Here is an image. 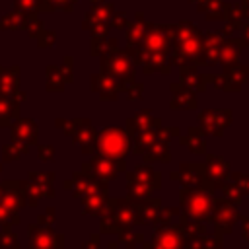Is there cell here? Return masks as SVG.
Returning <instances> with one entry per match:
<instances>
[{
    "instance_id": "f546056e",
    "label": "cell",
    "mask_w": 249,
    "mask_h": 249,
    "mask_svg": "<svg viewBox=\"0 0 249 249\" xmlns=\"http://www.w3.org/2000/svg\"><path fill=\"white\" fill-rule=\"evenodd\" d=\"M245 19H247V14L241 8V4H228L226 2V14H224V23L226 25H224L222 33L228 35V37H231V33H235V31L241 29V25L245 23Z\"/></svg>"
},
{
    "instance_id": "003e7915",
    "label": "cell",
    "mask_w": 249,
    "mask_h": 249,
    "mask_svg": "<svg viewBox=\"0 0 249 249\" xmlns=\"http://www.w3.org/2000/svg\"><path fill=\"white\" fill-rule=\"evenodd\" d=\"M0 249H2V247H0Z\"/></svg>"
},
{
    "instance_id": "4316f807",
    "label": "cell",
    "mask_w": 249,
    "mask_h": 249,
    "mask_svg": "<svg viewBox=\"0 0 249 249\" xmlns=\"http://www.w3.org/2000/svg\"><path fill=\"white\" fill-rule=\"evenodd\" d=\"M91 91H95L101 99L115 101L119 97V93L124 91V86H121L113 78H109V76H105V74L99 72V74H93L91 76Z\"/></svg>"
},
{
    "instance_id": "680465c9",
    "label": "cell",
    "mask_w": 249,
    "mask_h": 249,
    "mask_svg": "<svg viewBox=\"0 0 249 249\" xmlns=\"http://www.w3.org/2000/svg\"><path fill=\"white\" fill-rule=\"evenodd\" d=\"M82 249H99V233H93V235L89 237V241L84 243Z\"/></svg>"
},
{
    "instance_id": "ab89813d",
    "label": "cell",
    "mask_w": 249,
    "mask_h": 249,
    "mask_svg": "<svg viewBox=\"0 0 249 249\" xmlns=\"http://www.w3.org/2000/svg\"><path fill=\"white\" fill-rule=\"evenodd\" d=\"M115 49H119V43H117V39H111V37L91 39V47H89L91 56H101V54L111 53V51H115Z\"/></svg>"
},
{
    "instance_id": "6125c7cd",
    "label": "cell",
    "mask_w": 249,
    "mask_h": 249,
    "mask_svg": "<svg viewBox=\"0 0 249 249\" xmlns=\"http://www.w3.org/2000/svg\"><path fill=\"white\" fill-rule=\"evenodd\" d=\"M109 249H119V243H117V241H113V243L109 245Z\"/></svg>"
},
{
    "instance_id": "83f0119b",
    "label": "cell",
    "mask_w": 249,
    "mask_h": 249,
    "mask_svg": "<svg viewBox=\"0 0 249 249\" xmlns=\"http://www.w3.org/2000/svg\"><path fill=\"white\" fill-rule=\"evenodd\" d=\"M179 78H181V84L187 86L189 89H193L195 93H204L210 84L212 74H202V72H198V68H193V66H181Z\"/></svg>"
},
{
    "instance_id": "ba28073f",
    "label": "cell",
    "mask_w": 249,
    "mask_h": 249,
    "mask_svg": "<svg viewBox=\"0 0 249 249\" xmlns=\"http://www.w3.org/2000/svg\"><path fill=\"white\" fill-rule=\"evenodd\" d=\"M54 124L58 128H62V132L66 136H70L82 150V154L91 156L95 154V140H97V130L91 126L89 119H72V121H64V119H56Z\"/></svg>"
},
{
    "instance_id": "7dc6e473",
    "label": "cell",
    "mask_w": 249,
    "mask_h": 249,
    "mask_svg": "<svg viewBox=\"0 0 249 249\" xmlns=\"http://www.w3.org/2000/svg\"><path fill=\"white\" fill-rule=\"evenodd\" d=\"M220 189H222V193H224V198H228L230 202H233V204H237V206L241 204L243 195H241V191H239V189H237V187H235V185H233L230 179H228V181H226V183H224Z\"/></svg>"
},
{
    "instance_id": "484cf974",
    "label": "cell",
    "mask_w": 249,
    "mask_h": 249,
    "mask_svg": "<svg viewBox=\"0 0 249 249\" xmlns=\"http://www.w3.org/2000/svg\"><path fill=\"white\" fill-rule=\"evenodd\" d=\"M80 200H82V208H84V214L101 218V216L105 214V208H107V200H109L107 183H105V185H101L99 189H95L93 193H89V195L82 196Z\"/></svg>"
},
{
    "instance_id": "bcb514c9",
    "label": "cell",
    "mask_w": 249,
    "mask_h": 249,
    "mask_svg": "<svg viewBox=\"0 0 249 249\" xmlns=\"http://www.w3.org/2000/svg\"><path fill=\"white\" fill-rule=\"evenodd\" d=\"M21 21H23V14L14 10L8 16L0 18V31H4V29H21Z\"/></svg>"
},
{
    "instance_id": "f5cc1de1",
    "label": "cell",
    "mask_w": 249,
    "mask_h": 249,
    "mask_svg": "<svg viewBox=\"0 0 249 249\" xmlns=\"http://www.w3.org/2000/svg\"><path fill=\"white\" fill-rule=\"evenodd\" d=\"M37 156H39V160H43V161H53V160H54V148L49 146V144L37 146Z\"/></svg>"
},
{
    "instance_id": "7a4b0ae2",
    "label": "cell",
    "mask_w": 249,
    "mask_h": 249,
    "mask_svg": "<svg viewBox=\"0 0 249 249\" xmlns=\"http://www.w3.org/2000/svg\"><path fill=\"white\" fill-rule=\"evenodd\" d=\"M169 64L181 66H204L202 56V31L193 21H179L173 25L171 49H169Z\"/></svg>"
},
{
    "instance_id": "52a82bcc",
    "label": "cell",
    "mask_w": 249,
    "mask_h": 249,
    "mask_svg": "<svg viewBox=\"0 0 249 249\" xmlns=\"http://www.w3.org/2000/svg\"><path fill=\"white\" fill-rule=\"evenodd\" d=\"M99 70H101V74L113 78L115 82H119L124 88L128 82L134 80V64H132L130 56L126 54V51H121V49H115L111 53L101 54L99 56Z\"/></svg>"
},
{
    "instance_id": "3957f363",
    "label": "cell",
    "mask_w": 249,
    "mask_h": 249,
    "mask_svg": "<svg viewBox=\"0 0 249 249\" xmlns=\"http://www.w3.org/2000/svg\"><path fill=\"white\" fill-rule=\"evenodd\" d=\"M138 226L136 206L130 198H109L105 214L99 220V233H121Z\"/></svg>"
},
{
    "instance_id": "9f6ffc18",
    "label": "cell",
    "mask_w": 249,
    "mask_h": 249,
    "mask_svg": "<svg viewBox=\"0 0 249 249\" xmlns=\"http://www.w3.org/2000/svg\"><path fill=\"white\" fill-rule=\"evenodd\" d=\"M239 222H241V237H243L245 243H249V218L241 216Z\"/></svg>"
},
{
    "instance_id": "30bf717a",
    "label": "cell",
    "mask_w": 249,
    "mask_h": 249,
    "mask_svg": "<svg viewBox=\"0 0 249 249\" xmlns=\"http://www.w3.org/2000/svg\"><path fill=\"white\" fill-rule=\"evenodd\" d=\"M113 14H115V6H113V4L99 2V4H95L91 10L86 12L82 27L91 33V39L107 37L109 27H111V18H113Z\"/></svg>"
},
{
    "instance_id": "277c9868",
    "label": "cell",
    "mask_w": 249,
    "mask_h": 249,
    "mask_svg": "<svg viewBox=\"0 0 249 249\" xmlns=\"http://www.w3.org/2000/svg\"><path fill=\"white\" fill-rule=\"evenodd\" d=\"M212 200H214V191H210L206 187H196V189L181 187V193H179V204L181 206H179V210L185 218L206 224L210 220Z\"/></svg>"
},
{
    "instance_id": "4fadbf2b",
    "label": "cell",
    "mask_w": 249,
    "mask_h": 249,
    "mask_svg": "<svg viewBox=\"0 0 249 249\" xmlns=\"http://www.w3.org/2000/svg\"><path fill=\"white\" fill-rule=\"evenodd\" d=\"M185 235L181 224H163L154 230L150 241L142 243L144 249H185Z\"/></svg>"
},
{
    "instance_id": "8fae6325",
    "label": "cell",
    "mask_w": 249,
    "mask_h": 249,
    "mask_svg": "<svg viewBox=\"0 0 249 249\" xmlns=\"http://www.w3.org/2000/svg\"><path fill=\"white\" fill-rule=\"evenodd\" d=\"M124 169H126L124 161H113V160H109V158H105V156H101L97 152L91 154L89 161H86L82 165V173H86L88 177H91V179H95L99 183L113 181L119 175V171H124Z\"/></svg>"
},
{
    "instance_id": "6f0895ef",
    "label": "cell",
    "mask_w": 249,
    "mask_h": 249,
    "mask_svg": "<svg viewBox=\"0 0 249 249\" xmlns=\"http://www.w3.org/2000/svg\"><path fill=\"white\" fill-rule=\"evenodd\" d=\"M241 43H243V47H249V19H245V23L241 25Z\"/></svg>"
},
{
    "instance_id": "e575fe53",
    "label": "cell",
    "mask_w": 249,
    "mask_h": 249,
    "mask_svg": "<svg viewBox=\"0 0 249 249\" xmlns=\"http://www.w3.org/2000/svg\"><path fill=\"white\" fill-rule=\"evenodd\" d=\"M243 49V43L239 37H228L220 49V54H218V62L226 68V66H231L233 62H237L239 58V53Z\"/></svg>"
},
{
    "instance_id": "816d5d0a",
    "label": "cell",
    "mask_w": 249,
    "mask_h": 249,
    "mask_svg": "<svg viewBox=\"0 0 249 249\" xmlns=\"http://www.w3.org/2000/svg\"><path fill=\"white\" fill-rule=\"evenodd\" d=\"M37 41V45L39 47H53L54 45V41H56V31H51V29H43V33L35 39Z\"/></svg>"
},
{
    "instance_id": "d4e9b609",
    "label": "cell",
    "mask_w": 249,
    "mask_h": 249,
    "mask_svg": "<svg viewBox=\"0 0 249 249\" xmlns=\"http://www.w3.org/2000/svg\"><path fill=\"white\" fill-rule=\"evenodd\" d=\"M228 35L222 31H204L202 33V56H204V66L218 64V54L224 45Z\"/></svg>"
},
{
    "instance_id": "60d3db41",
    "label": "cell",
    "mask_w": 249,
    "mask_h": 249,
    "mask_svg": "<svg viewBox=\"0 0 249 249\" xmlns=\"http://www.w3.org/2000/svg\"><path fill=\"white\" fill-rule=\"evenodd\" d=\"M78 0H39V12H72Z\"/></svg>"
},
{
    "instance_id": "74e56055",
    "label": "cell",
    "mask_w": 249,
    "mask_h": 249,
    "mask_svg": "<svg viewBox=\"0 0 249 249\" xmlns=\"http://www.w3.org/2000/svg\"><path fill=\"white\" fill-rule=\"evenodd\" d=\"M185 249H224V241L220 235H206L200 233L185 243Z\"/></svg>"
},
{
    "instance_id": "44dd1931",
    "label": "cell",
    "mask_w": 249,
    "mask_h": 249,
    "mask_svg": "<svg viewBox=\"0 0 249 249\" xmlns=\"http://www.w3.org/2000/svg\"><path fill=\"white\" fill-rule=\"evenodd\" d=\"M204 173H206V181L216 191V189H220L228 181V177H230V163L222 156H218V154H206Z\"/></svg>"
},
{
    "instance_id": "7bdbcfd3",
    "label": "cell",
    "mask_w": 249,
    "mask_h": 249,
    "mask_svg": "<svg viewBox=\"0 0 249 249\" xmlns=\"http://www.w3.org/2000/svg\"><path fill=\"white\" fill-rule=\"evenodd\" d=\"M27 152H29L27 146H21V144H18V142H10V144H6V146L2 148V160H4L6 163H10V161L21 158V156L27 154Z\"/></svg>"
},
{
    "instance_id": "ee69618b",
    "label": "cell",
    "mask_w": 249,
    "mask_h": 249,
    "mask_svg": "<svg viewBox=\"0 0 249 249\" xmlns=\"http://www.w3.org/2000/svg\"><path fill=\"white\" fill-rule=\"evenodd\" d=\"M181 216V210L179 208H173V206H163L158 210L156 214V220H154V226H163V224H171L173 220H177Z\"/></svg>"
},
{
    "instance_id": "7402d4cb",
    "label": "cell",
    "mask_w": 249,
    "mask_h": 249,
    "mask_svg": "<svg viewBox=\"0 0 249 249\" xmlns=\"http://www.w3.org/2000/svg\"><path fill=\"white\" fill-rule=\"evenodd\" d=\"M10 136H12V142H18L21 146H35L37 144V136H39V126L33 119H23V117H18L12 124H10Z\"/></svg>"
},
{
    "instance_id": "d6a6232c",
    "label": "cell",
    "mask_w": 249,
    "mask_h": 249,
    "mask_svg": "<svg viewBox=\"0 0 249 249\" xmlns=\"http://www.w3.org/2000/svg\"><path fill=\"white\" fill-rule=\"evenodd\" d=\"M152 126H161V121H160L158 117H154L150 109H144V111H138L134 117H130V119L126 121L124 130H126V134L130 136V134H134V132H138V130L152 128Z\"/></svg>"
},
{
    "instance_id": "c3c4849f",
    "label": "cell",
    "mask_w": 249,
    "mask_h": 249,
    "mask_svg": "<svg viewBox=\"0 0 249 249\" xmlns=\"http://www.w3.org/2000/svg\"><path fill=\"white\" fill-rule=\"evenodd\" d=\"M228 179L241 191L243 196H249V173H239V171H235V173H230Z\"/></svg>"
},
{
    "instance_id": "91938a15",
    "label": "cell",
    "mask_w": 249,
    "mask_h": 249,
    "mask_svg": "<svg viewBox=\"0 0 249 249\" xmlns=\"http://www.w3.org/2000/svg\"><path fill=\"white\" fill-rule=\"evenodd\" d=\"M191 2H195V4H196V10L200 12V10H202V8H204V6H206L210 0H191Z\"/></svg>"
},
{
    "instance_id": "8d00e7d4",
    "label": "cell",
    "mask_w": 249,
    "mask_h": 249,
    "mask_svg": "<svg viewBox=\"0 0 249 249\" xmlns=\"http://www.w3.org/2000/svg\"><path fill=\"white\" fill-rule=\"evenodd\" d=\"M19 89V66L2 68L0 66V93L14 95Z\"/></svg>"
},
{
    "instance_id": "03108f58",
    "label": "cell",
    "mask_w": 249,
    "mask_h": 249,
    "mask_svg": "<svg viewBox=\"0 0 249 249\" xmlns=\"http://www.w3.org/2000/svg\"><path fill=\"white\" fill-rule=\"evenodd\" d=\"M0 171H2V165H0Z\"/></svg>"
},
{
    "instance_id": "ac0fdd59",
    "label": "cell",
    "mask_w": 249,
    "mask_h": 249,
    "mask_svg": "<svg viewBox=\"0 0 249 249\" xmlns=\"http://www.w3.org/2000/svg\"><path fill=\"white\" fill-rule=\"evenodd\" d=\"M27 204L25 181H2L0 183V206L18 214Z\"/></svg>"
},
{
    "instance_id": "8992f818",
    "label": "cell",
    "mask_w": 249,
    "mask_h": 249,
    "mask_svg": "<svg viewBox=\"0 0 249 249\" xmlns=\"http://www.w3.org/2000/svg\"><path fill=\"white\" fill-rule=\"evenodd\" d=\"M95 152L113 160V161H124L126 154L130 152V138L124 128L119 126H105L97 132L95 140Z\"/></svg>"
},
{
    "instance_id": "836d02e7",
    "label": "cell",
    "mask_w": 249,
    "mask_h": 249,
    "mask_svg": "<svg viewBox=\"0 0 249 249\" xmlns=\"http://www.w3.org/2000/svg\"><path fill=\"white\" fill-rule=\"evenodd\" d=\"M179 142H181V146H187L189 152L195 156L206 154V140H204V132L200 126H191L187 130V134L179 136Z\"/></svg>"
},
{
    "instance_id": "f907efd6",
    "label": "cell",
    "mask_w": 249,
    "mask_h": 249,
    "mask_svg": "<svg viewBox=\"0 0 249 249\" xmlns=\"http://www.w3.org/2000/svg\"><path fill=\"white\" fill-rule=\"evenodd\" d=\"M124 91H126V95H128V99H140L142 95H144V84L142 82H128L126 84V88H124Z\"/></svg>"
},
{
    "instance_id": "e0dca14e",
    "label": "cell",
    "mask_w": 249,
    "mask_h": 249,
    "mask_svg": "<svg viewBox=\"0 0 249 249\" xmlns=\"http://www.w3.org/2000/svg\"><path fill=\"white\" fill-rule=\"evenodd\" d=\"M233 113L230 109H204L198 113V126L204 134L222 136L224 130L231 124Z\"/></svg>"
},
{
    "instance_id": "9c48e42d",
    "label": "cell",
    "mask_w": 249,
    "mask_h": 249,
    "mask_svg": "<svg viewBox=\"0 0 249 249\" xmlns=\"http://www.w3.org/2000/svg\"><path fill=\"white\" fill-rule=\"evenodd\" d=\"M241 214L237 210V204L230 202L228 198L224 196H214L212 200V210H210V220L214 230H216V235H228L233 231V226L239 222Z\"/></svg>"
},
{
    "instance_id": "11a10c76",
    "label": "cell",
    "mask_w": 249,
    "mask_h": 249,
    "mask_svg": "<svg viewBox=\"0 0 249 249\" xmlns=\"http://www.w3.org/2000/svg\"><path fill=\"white\" fill-rule=\"evenodd\" d=\"M128 21H126V14L124 12H115L113 18H111V27H117V29H126Z\"/></svg>"
},
{
    "instance_id": "d590c367",
    "label": "cell",
    "mask_w": 249,
    "mask_h": 249,
    "mask_svg": "<svg viewBox=\"0 0 249 249\" xmlns=\"http://www.w3.org/2000/svg\"><path fill=\"white\" fill-rule=\"evenodd\" d=\"M148 23L150 21H146L142 12L134 14V21L126 25V47H134V45H138L142 41L146 29H148Z\"/></svg>"
},
{
    "instance_id": "d6986e66",
    "label": "cell",
    "mask_w": 249,
    "mask_h": 249,
    "mask_svg": "<svg viewBox=\"0 0 249 249\" xmlns=\"http://www.w3.org/2000/svg\"><path fill=\"white\" fill-rule=\"evenodd\" d=\"M179 136V128L177 126H161L160 128V136L158 140L150 146L148 152H144V161L146 163H154V161H169L171 160V152H169V140Z\"/></svg>"
},
{
    "instance_id": "603a6c76",
    "label": "cell",
    "mask_w": 249,
    "mask_h": 249,
    "mask_svg": "<svg viewBox=\"0 0 249 249\" xmlns=\"http://www.w3.org/2000/svg\"><path fill=\"white\" fill-rule=\"evenodd\" d=\"M25 99L23 91H16L14 95L10 93H0V128L10 126L18 117H19V105Z\"/></svg>"
},
{
    "instance_id": "f6af8a7d",
    "label": "cell",
    "mask_w": 249,
    "mask_h": 249,
    "mask_svg": "<svg viewBox=\"0 0 249 249\" xmlns=\"http://www.w3.org/2000/svg\"><path fill=\"white\" fill-rule=\"evenodd\" d=\"M0 247L2 249H19L18 235L12 231V226L10 224H2V230H0Z\"/></svg>"
},
{
    "instance_id": "f35d334b",
    "label": "cell",
    "mask_w": 249,
    "mask_h": 249,
    "mask_svg": "<svg viewBox=\"0 0 249 249\" xmlns=\"http://www.w3.org/2000/svg\"><path fill=\"white\" fill-rule=\"evenodd\" d=\"M200 14H204V18L208 21H224V14H226V2L224 0H210Z\"/></svg>"
},
{
    "instance_id": "5b68a950",
    "label": "cell",
    "mask_w": 249,
    "mask_h": 249,
    "mask_svg": "<svg viewBox=\"0 0 249 249\" xmlns=\"http://www.w3.org/2000/svg\"><path fill=\"white\" fill-rule=\"evenodd\" d=\"M161 189V173L152 165H136L126 173V198L144 200L154 195V191Z\"/></svg>"
},
{
    "instance_id": "94428289",
    "label": "cell",
    "mask_w": 249,
    "mask_h": 249,
    "mask_svg": "<svg viewBox=\"0 0 249 249\" xmlns=\"http://www.w3.org/2000/svg\"><path fill=\"white\" fill-rule=\"evenodd\" d=\"M241 8L245 10V14L249 12V0H241Z\"/></svg>"
},
{
    "instance_id": "ffe728a7",
    "label": "cell",
    "mask_w": 249,
    "mask_h": 249,
    "mask_svg": "<svg viewBox=\"0 0 249 249\" xmlns=\"http://www.w3.org/2000/svg\"><path fill=\"white\" fill-rule=\"evenodd\" d=\"M72 56H66L62 66H56V64H49L45 68V76H47V89L49 91H62L64 89V84L72 82L74 80V74H72Z\"/></svg>"
},
{
    "instance_id": "db71d44e",
    "label": "cell",
    "mask_w": 249,
    "mask_h": 249,
    "mask_svg": "<svg viewBox=\"0 0 249 249\" xmlns=\"http://www.w3.org/2000/svg\"><path fill=\"white\" fill-rule=\"evenodd\" d=\"M54 220H56V212H54V208H53V206H49V208L45 210V214H41V216L37 218V224L53 226V224H54Z\"/></svg>"
},
{
    "instance_id": "9a60e30c",
    "label": "cell",
    "mask_w": 249,
    "mask_h": 249,
    "mask_svg": "<svg viewBox=\"0 0 249 249\" xmlns=\"http://www.w3.org/2000/svg\"><path fill=\"white\" fill-rule=\"evenodd\" d=\"M29 247L27 249H64V235L54 231L53 226L31 224L29 230Z\"/></svg>"
},
{
    "instance_id": "5bb4252c",
    "label": "cell",
    "mask_w": 249,
    "mask_h": 249,
    "mask_svg": "<svg viewBox=\"0 0 249 249\" xmlns=\"http://www.w3.org/2000/svg\"><path fill=\"white\" fill-rule=\"evenodd\" d=\"M249 78V66L247 64H239V62H233L231 66H226L224 68V74L220 76H214L210 78V84H214L216 89H222V91H239L241 86L247 82Z\"/></svg>"
},
{
    "instance_id": "6da1fadb",
    "label": "cell",
    "mask_w": 249,
    "mask_h": 249,
    "mask_svg": "<svg viewBox=\"0 0 249 249\" xmlns=\"http://www.w3.org/2000/svg\"><path fill=\"white\" fill-rule=\"evenodd\" d=\"M173 25H156L148 23V29L142 41L134 47H124L134 66H142L144 74L169 72V49H171Z\"/></svg>"
},
{
    "instance_id": "2e32d148",
    "label": "cell",
    "mask_w": 249,
    "mask_h": 249,
    "mask_svg": "<svg viewBox=\"0 0 249 249\" xmlns=\"http://www.w3.org/2000/svg\"><path fill=\"white\" fill-rule=\"evenodd\" d=\"M169 177L177 183H181V187H187V189H196V187H206L210 191L212 185L206 181V173H204V163H191V161H183L179 165L177 171H171ZM216 193V191H214Z\"/></svg>"
},
{
    "instance_id": "1f68e13d",
    "label": "cell",
    "mask_w": 249,
    "mask_h": 249,
    "mask_svg": "<svg viewBox=\"0 0 249 249\" xmlns=\"http://www.w3.org/2000/svg\"><path fill=\"white\" fill-rule=\"evenodd\" d=\"M161 198L160 196H148L144 200H136V218H138V226L140 224H154L158 210L161 208Z\"/></svg>"
},
{
    "instance_id": "7c38bea8",
    "label": "cell",
    "mask_w": 249,
    "mask_h": 249,
    "mask_svg": "<svg viewBox=\"0 0 249 249\" xmlns=\"http://www.w3.org/2000/svg\"><path fill=\"white\" fill-rule=\"evenodd\" d=\"M54 173L53 171H31L25 181V196L29 206H37L43 196L53 198L54 193Z\"/></svg>"
},
{
    "instance_id": "be15d7a7",
    "label": "cell",
    "mask_w": 249,
    "mask_h": 249,
    "mask_svg": "<svg viewBox=\"0 0 249 249\" xmlns=\"http://www.w3.org/2000/svg\"><path fill=\"white\" fill-rule=\"evenodd\" d=\"M93 4H99V2H105V0H91Z\"/></svg>"
},
{
    "instance_id": "e7e4bbea",
    "label": "cell",
    "mask_w": 249,
    "mask_h": 249,
    "mask_svg": "<svg viewBox=\"0 0 249 249\" xmlns=\"http://www.w3.org/2000/svg\"><path fill=\"white\" fill-rule=\"evenodd\" d=\"M247 19H249V12H247Z\"/></svg>"
},
{
    "instance_id": "4dcf8cb0",
    "label": "cell",
    "mask_w": 249,
    "mask_h": 249,
    "mask_svg": "<svg viewBox=\"0 0 249 249\" xmlns=\"http://www.w3.org/2000/svg\"><path fill=\"white\" fill-rule=\"evenodd\" d=\"M161 126H163V124H161ZM161 126H152V128H144V130H138V132L130 134V136H128V138H130V150H132L134 154H138V156H142L144 152H148L150 146L158 140Z\"/></svg>"
},
{
    "instance_id": "f1b7e54d",
    "label": "cell",
    "mask_w": 249,
    "mask_h": 249,
    "mask_svg": "<svg viewBox=\"0 0 249 249\" xmlns=\"http://www.w3.org/2000/svg\"><path fill=\"white\" fill-rule=\"evenodd\" d=\"M101 185H105V183H99V181H95V179L88 177L86 173L78 171V173H74V175H72V179H70V181H66V183H64V189H70L74 198H82V196H86V195L93 193L95 189H99Z\"/></svg>"
},
{
    "instance_id": "b9f144b4",
    "label": "cell",
    "mask_w": 249,
    "mask_h": 249,
    "mask_svg": "<svg viewBox=\"0 0 249 249\" xmlns=\"http://www.w3.org/2000/svg\"><path fill=\"white\" fill-rule=\"evenodd\" d=\"M142 241H144V235L138 233V231H132V230H126V231L117 233V243L123 245L124 249H134Z\"/></svg>"
},
{
    "instance_id": "cb8c5ba5",
    "label": "cell",
    "mask_w": 249,
    "mask_h": 249,
    "mask_svg": "<svg viewBox=\"0 0 249 249\" xmlns=\"http://www.w3.org/2000/svg\"><path fill=\"white\" fill-rule=\"evenodd\" d=\"M169 91H171V101H169L171 109H175V111H195L198 107L196 93L193 89H189L187 86H183L181 82L171 84Z\"/></svg>"
},
{
    "instance_id": "681fc988",
    "label": "cell",
    "mask_w": 249,
    "mask_h": 249,
    "mask_svg": "<svg viewBox=\"0 0 249 249\" xmlns=\"http://www.w3.org/2000/svg\"><path fill=\"white\" fill-rule=\"evenodd\" d=\"M14 10H18L21 14L39 12V0H14Z\"/></svg>"
}]
</instances>
